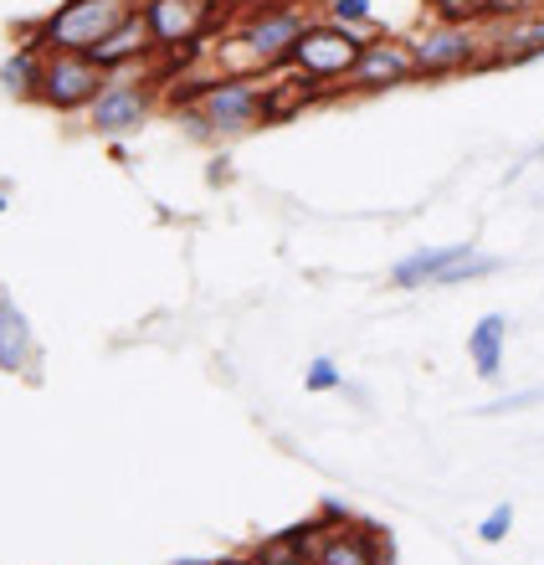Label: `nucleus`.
<instances>
[{"label":"nucleus","mask_w":544,"mask_h":565,"mask_svg":"<svg viewBox=\"0 0 544 565\" xmlns=\"http://www.w3.org/2000/svg\"><path fill=\"white\" fill-rule=\"evenodd\" d=\"M139 11H145L149 31H154V46H180L206 26L211 0H145Z\"/></svg>","instance_id":"1a4fd4ad"},{"label":"nucleus","mask_w":544,"mask_h":565,"mask_svg":"<svg viewBox=\"0 0 544 565\" xmlns=\"http://www.w3.org/2000/svg\"><path fill=\"white\" fill-rule=\"evenodd\" d=\"M98 93H104V67L83 52H57L42 67V83H36V98L52 108H83Z\"/></svg>","instance_id":"7ed1b4c3"},{"label":"nucleus","mask_w":544,"mask_h":565,"mask_svg":"<svg viewBox=\"0 0 544 565\" xmlns=\"http://www.w3.org/2000/svg\"><path fill=\"white\" fill-rule=\"evenodd\" d=\"M431 6H437V21H452V26L488 21V0H431Z\"/></svg>","instance_id":"a211bd4d"},{"label":"nucleus","mask_w":544,"mask_h":565,"mask_svg":"<svg viewBox=\"0 0 544 565\" xmlns=\"http://www.w3.org/2000/svg\"><path fill=\"white\" fill-rule=\"evenodd\" d=\"M360 52H365V42L354 36L350 26H339V21H329V26H309L303 36H298L294 46V67L309 77H350L354 62H360Z\"/></svg>","instance_id":"f03ea898"},{"label":"nucleus","mask_w":544,"mask_h":565,"mask_svg":"<svg viewBox=\"0 0 544 565\" xmlns=\"http://www.w3.org/2000/svg\"><path fill=\"white\" fill-rule=\"evenodd\" d=\"M201 124L211 135H247L263 124V88L252 83H221V88L201 93Z\"/></svg>","instance_id":"39448f33"},{"label":"nucleus","mask_w":544,"mask_h":565,"mask_svg":"<svg viewBox=\"0 0 544 565\" xmlns=\"http://www.w3.org/2000/svg\"><path fill=\"white\" fill-rule=\"evenodd\" d=\"M319 561L324 565H375V555H370V540H360V535H329L324 545H319Z\"/></svg>","instance_id":"f3484780"},{"label":"nucleus","mask_w":544,"mask_h":565,"mask_svg":"<svg viewBox=\"0 0 544 565\" xmlns=\"http://www.w3.org/2000/svg\"><path fill=\"white\" fill-rule=\"evenodd\" d=\"M309 391H334L339 386V371H334V360H313L309 365V381H303Z\"/></svg>","instance_id":"4be33fe9"},{"label":"nucleus","mask_w":544,"mask_h":565,"mask_svg":"<svg viewBox=\"0 0 544 565\" xmlns=\"http://www.w3.org/2000/svg\"><path fill=\"white\" fill-rule=\"evenodd\" d=\"M36 83H42V62H36L31 46H21V52L0 67V88L15 93V98H26V93H36Z\"/></svg>","instance_id":"dca6fc26"},{"label":"nucleus","mask_w":544,"mask_h":565,"mask_svg":"<svg viewBox=\"0 0 544 565\" xmlns=\"http://www.w3.org/2000/svg\"><path fill=\"white\" fill-rule=\"evenodd\" d=\"M406 77H422L416 73V52L406 42H370L354 62L350 83L360 93H385V88H401Z\"/></svg>","instance_id":"423d86ee"},{"label":"nucleus","mask_w":544,"mask_h":565,"mask_svg":"<svg viewBox=\"0 0 544 565\" xmlns=\"http://www.w3.org/2000/svg\"><path fill=\"white\" fill-rule=\"evenodd\" d=\"M149 46H154V31H149V21H145V11H134L129 21L118 31H108L98 46H88L83 57H93L98 67H118V62H134V57H145Z\"/></svg>","instance_id":"9b49d317"},{"label":"nucleus","mask_w":544,"mask_h":565,"mask_svg":"<svg viewBox=\"0 0 544 565\" xmlns=\"http://www.w3.org/2000/svg\"><path fill=\"white\" fill-rule=\"evenodd\" d=\"M540 0H488V21H519V15H530Z\"/></svg>","instance_id":"412c9836"},{"label":"nucleus","mask_w":544,"mask_h":565,"mask_svg":"<svg viewBox=\"0 0 544 565\" xmlns=\"http://www.w3.org/2000/svg\"><path fill=\"white\" fill-rule=\"evenodd\" d=\"M0 211H6V195H0Z\"/></svg>","instance_id":"5701e85b"},{"label":"nucleus","mask_w":544,"mask_h":565,"mask_svg":"<svg viewBox=\"0 0 544 565\" xmlns=\"http://www.w3.org/2000/svg\"><path fill=\"white\" fill-rule=\"evenodd\" d=\"M530 57H544V15L534 21V11L519 15L509 31H499V52H493V62H503V67L530 62Z\"/></svg>","instance_id":"2eb2a0df"},{"label":"nucleus","mask_w":544,"mask_h":565,"mask_svg":"<svg viewBox=\"0 0 544 565\" xmlns=\"http://www.w3.org/2000/svg\"><path fill=\"white\" fill-rule=\"evenodd\" d=\"M329 15L339 26H370L375 21V6L370 0H329Z\"/></svg>","instance_id":"6ab92c4d"},{"label":"nucleus","mask_w":544,"mask_h":565,"mask_svg":"<svg viewBox=\"0 0 544 565\" xmlns=\"http://www.w3.org/2000/svg\"><path fill=\"white\" fill-rule=\"evenodd\" d=\"M468 257H472L468 242H452V247H422V253L401 257L396 268H391V282H396V288H427V282H447L457 263H468Z\"/></svg>","instance_id":"9d476101"},{"label":"nucleus","mask_w":544,"mask_h":565,"mask_svg":"<svg viewBox=\"0 0 544 565\" xmlns=\"http://www.w3.org/2000/svg\"><path fill=\"white\" fill-rule=\"evenodd\" d=\"M503 334H509V319H503V313H483L468 334L472 371L483 375V381H499L503 375Z\"/></svg>","instance_id":"f8f14e48"},{"label":"nucleus","mask_w":544,"mask_h":565,"mask_svg":"<svg viewBox=\"0 0 544 565\" xmlns=\"http://www.w3.org/2000/svg\"><path fill=\"white\" fill-rule=\"evenodd\" d=\"M145 114H149V88L145 83H104V93L93 98V129H98V135L139 129Z\"/></svg>","instance_id":"6e6552de"},{"label":"nucleus","mask_w":544,"mask_h":565,"mask_svg":"<svg viewBox=\"0 0 544 565\" xmlns=\"http://www.w3.org/2000/svg\"><path fill=\"white\" fill-rule=\"evenodd\" d=\"M31 360V324L15 309V298L0 288V371H26Z\"/></svg>","instance_id":"ddd939ff"},{"label":"nucleus","mask_w":544,"mask_h":565,"mask_svg":"<svg viewBox=\"0 0 544 565\" xmlns=\"http://www.w3.org/2000/svg\"><path fill=\"white\" fill-rule=\"evenodd\" d=\"M303 15L294 11V6H278V11H263V15H252L247 21V46H252V57L257 62H282V57H294V46L298 36H303Z\"/></svg>","instance_id":"0eeeda50"},{"label":"nucleus","mask_w":544,"mask_h":565,"mask_svg":"<svg viewBox=\"0 0 544 565\" xmlns=\"http://www.w3.org/2000/svg\"><path fill=\"white\" fill-rule=\"evenodd\" d=\"M313 83H319V77L294 73V77H282V83H273V88H263V124L303 114V108L319 98V88H313Z\"/></svg>","instance_id":"4468645a"},{"label":"nucleus","mask_w":544,"mask_h":565,"mask_svg":"<svg viewBox=\"0 0 544 565\" xmlns=\"http://www.w3.org/2000/svg\"><path fill=\"white\" fill-rule=\"evenodd\" d=\"M134 15V0H67L42 26V42L57 52H88Z\"/></svg>","instance_id":"f257e3e1"},{"label":"nucleus","mask_w":544,"mask_h":565,"mask_svg":"<svg viewBox=\"0 0 544 565\" xmlns=\"http://www.w3.org/2000/svg\"><path fill=\"white\" fill-rule=\"evenodd\" d=\"M412 52H416V73L422 77L468 73V67L483 62V42L472 36V26H452V21H437L427 36H416Z\"/></svg>","instance_id":"20e7f679"},{"label":"nucleus","mask_w":544,"mask_h":565,"mask_svg":"<svg viewBox=\"0 0 544 565\" xmlns=\"http://www.w3.org/2000/svg\"><path fill=\"white\" fill-rule=\"evenodd\" d=\"M509 530H514V504H499L483 524H478V540H483V545H499Z\"/></svg>","instance_id":"aec40b11"}]
</instances>
